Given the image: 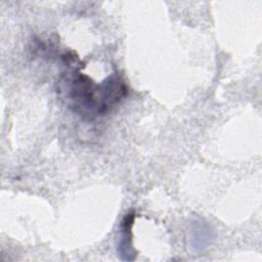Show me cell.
Wrapping results in <instances>:
<instances>
[{
  "mask_svg": "<svg viewBox=\"0 0 262 262\" xmlns=\"http://www.w3.org/2000/svg\"><path fill=\"white\" fill-rule=\"evenodd\" d=\"M70 80L68 99L70 107L81 116L93 118L107 113L126 94L124 81L118 76H111L100 84L89 77L75 73Z\"/></svg>",
  "mask_w": 262,
  "mask_h": 262,
  "instance_id": "6da1fadb",
  "label": "cell"
},
{
  "mask_svg": "<svg viewBox=\"0 0 262 262\" xmlns=\"http://www.w3.org/2000/svg\"><path fill=\"white\" fill-rule=\"evenodd\" d=\"M134 221V213H129L122 222V238L119 244V253L122 256V259L126 260V256H128V260L134 259V252L132 251L131 246V226Z\"/></svg>",
  "mask_w": 262,
  "mask_h": 262,
  "instance_id": "7a4b0ae2",
  "label": "cell"
}]
</instances>
